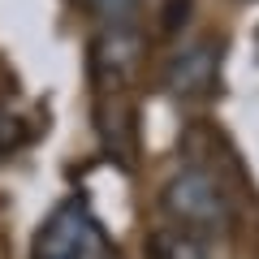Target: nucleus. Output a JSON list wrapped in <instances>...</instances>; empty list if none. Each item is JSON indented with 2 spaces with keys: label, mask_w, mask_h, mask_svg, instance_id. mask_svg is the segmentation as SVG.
Returning a JSON list of instances; mask_svg holds the SVG:
<instances>
[{
  "label": "nucleus",
  "mask_w": 259,
  "mask_h": 259,
  "mask_svg": "<svg viewBox=\"0 0 259 259\" xmlns=\"http://www.w3.org/2000/svg\"><path fill=\"white\" fill-rule=\"evenodd\" d=\"M160 207L182 229H225L233 221V203H229V194H225L221 177L199 168V164L177 168L168 177L164 190H160Z\"/></svg>",
  "instance_id": "nucleus-1"
},
{
  "label": "nucleus",
  "mask_w": 259,
  "mask_h": 259,
  "mask_svg": "<svg viewBox=\"0 0 259 259\" xmlns=\"http://www.w3.org/2000/svg\"><path fill=\"white\" fill-rule=\"evenodd\" d=\"M108 238L87 199H65L35 238V259H104Z\"/></svg>",
  "instance_id": "nucleus-2"
},
{
  "label": "nucleus",
  "mask_w": 259,
  "mask_h": 259,
  "mask_svg": "<svg viewBox=\"0 0 259 259\" xmlns=\"http://www.w3.org/2000/svg\"><path fill=\"white\" fill-rule=\"evenodd\" d=\"M139 61H143V39L125 22H117V26L100 30L91 39V78L108 95H117L130 78L139 74Z\"/></svg>",
  "instance_id": "nucleus-3"
},
{
  "label": "nucleus",
  "mask_w": 259,
  "mask_h": 259,
  "mask_svg": "<svg viewBox=\"0 0 259 259\" xmlns=\"http://www.w3.org/2000/svg\"><path fill=\"white\" fill-rule=\"evenodd\" d=\"M216 74H221V44L199 39V44H186L182 52H173V61L164 65V91L177 100H203L212 95Z\"/></svg>",
  "instance_id": "nucleus-4"
},
{
  "label": "nucleus",
  "mask_w": 259,
  "mask_h": 259,
  "mask_svg": "<svg viewBox=\"0 0 259 259\" xmlns=\"http://www.w3.org/2000/svg\"><path fill=\"white\" fill-rule=\"evenodd\" d=\"M147 259H207V246L186 229L182 233H156Z\"/></svg>",
  "instance_id": "nucleus-5"
},
{
  "label": "nucleus",
  "mask_w": 259,
  "mask_h": 259,
  "mask_svg": "<svg viewBox=\"0 0 259 259\" xmlns=\"http://www.w3.org/2000/svg\"><path fill=\"white\" fill-rule=\"evenodd\" d=\"M82 5H87L91 13H100L108 26H117V22H130L134 13H139L143 0H82Z\"/></svg>",
  "instance_id": "nucleus-6"
},
{
  "label": "nucleus",
  "mask_w": 259,
  "mask_h": 259,
  "mask_svg": "<svg viewBox=\"0 0 259 259\" xmlns=\"http://www.w3.org/2000/svg\"><path fill=\"white\" fill-rule=\"evenodd\" d=\"M186 18H190V0H168V5H164V18H160L164 35H177V30L186 26Z\"/></svg>",
  "instance_id": "nucleus-7"
}]
</instances>
